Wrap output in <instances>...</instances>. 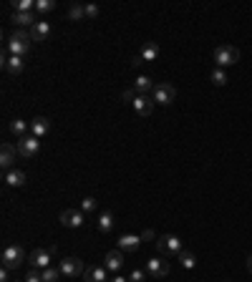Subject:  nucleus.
I'll use <instances>...</instances> for the list:
<instances>
[{
	"mask_svg": "<svg viewBox=\"0 0 252 282\" xmlns=\"http://www.w3.org/2000/svg\"><path fill=\"white\" fill-rule=\"evenodd\" d=\"M214 61H217V68H222V66H234L237 61H239V51L234 48V46H217L214 48Z\"/></svg>",
	"mask_w": 252,
	"mask_h": 282,
	"instance_id": "obj_2",
	"label": "nucleus"
},
{
	"mask_svg": "<svg viewBox=\"0 0 252 282\" xmlns=\"http://www.w3.org/2000/svg\"><path fill=\"white\" fill-rule=\"evenodd\" d=\"M109 282H129V279H126V277H121V274H114Z\"/></svg>",
	"mask_w": 252,
	"mask_h": 282,
	"instance_id": "obj_36",
	"label": "nucleus"
},
{
	"mask_svg": "<svg viewBox=\"0 0 252 282\" xmlns=\"http://www.w3.org/2000/svg\"><path fill=\"white\" fill-rule=\"evenodd\" d=\"M104 267H106L109 272H114V274H116V272L124 267V252H121L119 247H116V249H111V252L106 254V259H104Z\"/></svg>",
	"mask_w": 252,
	"mask_h": 282,
	"instance_id": "obj_12",
	"label": "nucleus"
},
{
	"mask_svg": "<svg viewBox=\"0 0 252 282\" xmlns=\"http://www.w3.org/2000/svg\"><path fill=\"white\" fill-rule=\"evenodd\" d=\"M28 33H31V41H36V43L48 41V38H51V23H48V21H38Z\"/></svg>",
	"mask_w": 252,
	"mask_h": 282,
	"instance_id": "obj_14",
	"label": "nucleus"
},
{
	"mask_svg": "<svg viewBox=\"0 0 252 282\" xmlns=\"http://www.w3.org/2000/svg\"><path fill=\"white\" fill-rule=\"evenodd\" d=\"M16 154H18V149L11 146V144H3V146H0V166H3L6 171L13 169V164H16Z\"/></svg>",
	"mask_w": 252,
	"mask_h": 282,
	"instance_id": "obj_13",
	"label": "nucleus"
},
{
	"mask_svg": "<svg viewBox=\"0 0 252 282\" xmlns=\"http://www.w3.org/2000/svg\"><path fill=\"white\" fill-rule=\"evenodd\" d=\"M156 56H159V46H156V43H144V48H141L139 58L146 63V61H156Z\"/></svg>",
	"mask_w": 252,
	"mask_h": 282,
	"instance_id": "obj_23",
	"label": "nucleus"
},
{
	"mask_svg": "<svg viewBox=\"0 0 252 282\" xmlns=\"http://www.w3.org/2000/svg\"><path fill=\"white\" fill-rule=\"evenodd\" d=\"M114 224H116V222H114V214H111L109 209L101 212L99 219H96V227H99V232H104V234H109V232L114 229Z\"/></svg>",
	"mask_w": 252,
	"mask_h": 282,
	"instance_id": "obj_20",
	"label": "nucleus"
},
{
	"mask_svg": "<svg viewBox=\"0 0 252 282\" xmlns=\"http://www.w3.org/2000/svg\"><path fill=\"white\" fill-rule=\"evenodd\" d=\"M83 222H86V217H83L81 209H66V212H61V224L68 227V229H78V227H83Z\"/></svg>",
	"mask_w": 252,
	"mask_h": 282,
	"instance_id": "obj_10",
	"label": "nucleus"
},
{
	"mask_svg": "<svg viewBox=\"0 0 252 282\" xmlns=\"http://www.w3.org/2000/svg\"><path fill=\"white\" fill-rule=\"evenodd\" d=\"M23 68H26V58H21V56H8V58L3 61V71H6L8 76H21Z\"/></svg>",
	"mask_w": 252,
	"mask_h": 282,
	"instance_id": "obj_11",
	"label": "nucleus"
},
{
	"mask_svg": "<svg viewBox=\"0 0 252 282\" xmlns=\"http://www.w3.org/2000/svg\"><path fill=\"white\" fill-rule=\"evenodd\" d=\"M139 244H141V237H139V234H121L119 242H116V247H119L121 252H136Z\"/></svg>",
	"mask_w": 252,
	"mask_h": 282,
	"instance_id": "obj_16",
	"label": "nucleus"
},
{
	"mask_svg": "<svg viewBox=\"0 0 252 282\" xmlns=\"http://www.w3.org/2000/svg\"><path fill=\"white\" fill-rule=\"evenodd\" d=\"M53 8H56V0H36V13L41 16H48Z\"/></svg>",
	"mask_w": 252,
	"mask_h": 282,
	"instance_id": "obj_28",
	"label": "nucleus"
},
{
	"mask_svg": "<svg viewBox=\"0 0 252 282\" xmlns=\"http://www.w3.org/2000/svg\"><path fill=\"white\" fill-rule=\"evenodd\" d=\"M86 272V267H83V262L78 259V257H66L63 262H61V274L63 277H78V274H83Z\"/></svg>",
	"mask_w": 252,
	"mask_h": 282,
	"instance_id": "obj_9",
	"label": "nucleus"
},
{
	"mask_svg": "<svg viewBox=\"0 0 252 282\" xmlns=\"http://www.w3.org/2000/svg\"><path fill=\"white\" fill-rule=\"evenodd\" d=\"M23 262H26V252H23V247H18V244H8V247L3 249V267H8V269H18Z\"/></svg>",
	"mask_w": 252,
	"mask_h": 282,
	"instance_id": "obj_3",
	"label": "nucleus"
},
{
	"mask_svg": "<svg viewBox=\"0 0 252 282\" xmlns=\"http://www.w3.org/2000/svg\"><path fill=\"white\" fill-rule=\"evenodd\" d=\"M129 282H146V269H131Z\"/></svg>",
	"mask_w": 252,
	"mask_h": 282,
	"instance_id": "obj_32",
	"label": "nucleus"
},
{
	"mask_svg": "<svg viewBox=\"0 0 252 282\" xmlns=\"http://www.w3.org/2000/svg\"><path fill=\"white\" fill-rule=\"evenodd\" d=\"M146 274L154 277V279L166 277V274H169V262H166L164 257H151V259H146Z\"/></svg>",
	"mask_w": 252,
	"mask_h": 282,
	"instance_id": "obj_8",
	"label": "nucleus"
},
{
	"mask_svg": "<svg viewBox=\"0 0 252 282\" xmlns=\"http://www.w3.org/2000/svg\"><path fill=\"white\" fill-rule=\"evenodd\" d=\"M227 81H229V78H227V73H224L222 68H214V71H212V83H214V86H224Z\"/></svg>",
	"mask_w": 252,
	"mask_h": 282,
	"instance_id": "obj_31",
	"label": "nucleus"
},
{
	"mask_svg": "<svg viewBox=\"0 0 252 282\" xmlns=\"http://www.w3.org/2000/svg\"><path fill=\"white\" fill-rule=\"evenodd\" d=\"M131 109H134L139 116H149L151 109H154V101H151V96H136L134 104H131Z\"/></svg>",
	"mask_w": 252,
	"mask_h": 282,
	"instance_id": "obj_17",
	"label": "nucleus"
},
{
	"mask_svg": "<svg viewBox=\"0 0 252 282\" xmlns=\"http://www.w3.org/2000/svg\"><path fill=\"white\" fill-rule=\"evenodd\" d=\"M83 279L86 282H109V269L104 264H94L83 272Z\"/></svg>",
	"mask_w": 252,
	"mask_h": 282,
	"instance_id": "obj_15",
	"label": "nucleus"
},
{
	"mask_svg": "<svg viewBox=\"0 0 252 282\" xmlns=\"http://www.w3.org/2000/svg\"><path fill=\"white\" fill-rule=\"evenodd\" d=\"M8 129H11V134H16L18 139H23V136H28V134H26V131H28V124H26L23 119H13Z\"/></svg>",
	"mask_w": 252,
	"mask_h": 282,
	"instance_id": "obj_24",
	"label": "nucleus"
},
{
	"mask_svg": "<svg viewBox=\"0 0 252 282\" xmlns=\"http://www.w3.org/2000/svg\"><path fill=\"white\" fill-rule=\"evenodd\" d=\"M141 239H154V232H151V229H146V232L141 234Z\"/></svg>",
	"mask_w": 252,
	"mask_h": 282,
	"instance_id": "obj_37",
	"label": "nucleus"
},
{
	"mask_svg": "<svg viewBox=\"0 0 252 282\" xmlns=\"http://www.w3.org/2000/svg\"><path fill=\"white\" fill-rule=\"evenodd\" d=\"M53 252H56L53 247H38V249H33L28 262L33 264V269H48L51 262H53Z\"/></svg>",
	"mask_w": 252,
	"mask_h": 282,
	"instance_id": "obj_5",
	"label": "nucleus"
},
{
	"mask_svg": "<svg viewBox=\"0 0 252 282\" xmlns=\"http://www.w3.org/2000/svg\"><path fill=\"white\" fill-rule=\"evenodd\" d=\"M41 274H43V282H58V277H61V267H48V269H41Z\"/></svg>",
	"mask_w": 252,
	"mask_h": 282,
	"instance_id": "obj_29",
	"label": "nucleus"
},
{
	"mask_svg": "<svg viewBox=\"0 0 252 282\" xmlns=\"http://www.w3.org/2000/svg\"><path fill=\"white\" fill-rule=\"evenodd\" d=\"M48 131H51V121H48L46 116H36L33 124H31V134H33L36 139H43Z\"/></svg>",
	"mask_w": 252,
	"mask_h": 282,
	"instance_id": "obj_18",
	"label": "nucleus"
},
{
	"mask_svg": "<svg viewBox=\"0 0 252 282\" xmlns=\"http://www.w3.org/2000/svg\"><path fill=\"white\" fill-rule=\"evenodd\" d=\"M247 269H249V274H252V254L247 257Z\"/></svg>",
	"mask_w": 252,
	"mask_h": 282,
	"instance_id": "obj_38",
	"label": "nucleus"
},
{
	"mask_svg": "<svg viewBox=\"0 0 252 282\" xmlns=\"http://www.w3.org/2000/svg\"><path fill=\"white\" fill-rule=\"evenodd\" d=\"M99 16V6H86V18H96Z\"/></svg>",
	"mask_w": 252,
	"mask_h": 282,
	"instance_id": "obj_34",
	"label": "nucleus"
},
{
	"mask_svg": "<svg viewBox=\"0 0 252 282\" xmlns=\"http://www.w3.org/2000/svg\"><path fill=\"white\" fill-rule=\"evenodd\" d=\"M18 156H23V159H33L38 151H41V141L31 134V136H23V139H18Z\"/></svg>",
	"mask_w": 252,
	"mask_h": 282,
	"instance_id": "obj_6",
	"label": "nucleus"
},
{
	"mask_svg": "<svg viewBox=\"0 0 252 282\" xmlns=\"http://www.w3.org/2000/svg\"><path fill=\"white\" fill-rule=\"evenodd\" d=\"M6 184H8V186H23V184H26V171H21V169L6 171Z\"/></svg>",
	"mask_w": 252,
	"mask_h": 282,
	"instance_id": "obj_22",
	"label": "nucleus"
},
{
	"mask_svg": "<svg viewBox=\"0 0 252 282\" xmlns=\"http://www.w3.org/2000/svg\"><path fill=\"white\" fill-rule=\"evenodd\" d=\"M96 207H99V202H96L94 197L81 199V212H83V214H94V212H96Z\"/></svg>",
	"mask_w": 252,
	"mask_h": 282,
	"instance_id": "obj_30",
	"label": "nucleus"
},
{
	"mask_svg": "<svg viewBox=\"0 0 252 282\" xmlns=\"http://www.w3.org/2000/svg\"><path fill=\"white\" fill-rule=\"evenodd\" d=\"M26 282H43V274H41L38 269H31V272L26 274Z\"/></svg>",
	"mask_w": 252,
	"mask_h": 282,
	"instance_id": "obj_33",
	"label": "nucleus"
},
{
	"mask_svg": "<svg viewBox=\"0 0 252 282\" xmlns=\"http://www.w3.org/2000/svg\"><path fill=\"white\" fill-rule=\"evenodd\" d=\"M31 46H33L31 33H28V31H16V33L8 36V41H6V53H8V56H21V58H26V56L31 53Z\"/></svg>",
	"mask_w": 252,
	"mask_h": 282,
	"instance_id": "obj_1",
	"label": "nucleus"
},
{
	"mask_svg": "<svg viewBox=\"0 0 252 282\" xmlns=\"http://www.w3.org/2000/svg\"><path fill=\"white\" fill-rule=\"evenodd\" d=\"M11 21H13V26H18V28H26V26H31V28H33V26L38 23L33 13H13V18H11Z\"/></svg>",
	"mask_w": 252,
	"mask_h": 282,
	"instance_id": "obj_21",
	"label": "nucleus"
},
{
	"mask_svg": "<svg viewBox=\"0 0 252 282\" xmlns=\"http://www.w3.org/2000/svg\"><path fill=\"white\" fill-rule=\"evenodd\" d=\"M177 259H179V264H182L184 269H194V264H197V257H194L192 252H179Z\"/></svg>",
	"mask_w": 252,
	"mask_h": 282,
	"instance_id": "obj_26",
	"label": "nucleus"
},
{
	"mask_svg": "<svg viewBox=\"0 0 252 282\" xmlns=\"http://www.w3.org/2000/svg\"><path fill=\"white\" fill-rule=\"evenodd\" d=\"M16 13H33L36 11V0H13Z\"/></svg>",
	"mask_w": 252,
	"mask_h": 282,
	"instance_id": "obj_25",
	"label": "nucleus"
},
{
	"mask_svg": "<svg viewBox=\"0 0 252 282\" xmlns=\"http://www.w3.org/2000/svg\"><path fill=\"white\" fill-rule=\"evenodd\" d=\"M154 86H156V83H154L149 76H136V81H134V91H136V96H146V93H151Z\"/></svg>",
	"mask_w": 252,
	"mask_h": 282,
	"instance_id": "obj_19",
	"label": "nucleus"
},
{
	"mask_svg": "<svg viewBox=\"0 0 252 282\" xmlns=\"http://www.w3.org/2000/svg\"><path fill=\"white\" fill-rule=\"evenodd\" d=\"M68 18L71 21H86V6H81V3L71 6L68 8Z\"/></svg>",
	"mask_w": 252,
	"mask_h": 282,
	"instance_id": "obj_27",
	"label": "nucleus"
},
{
	"mask_svg": "<svg viewBox=\"0 0 252 282\" xmlns=\"http://www.w3.org/2000/svg\"><path fill=\"white\" fill-rule=\"evenodd\" d=\"M156 249H159L161 254H179V252H184V249H182V239L174 237V234H161V237L156 239Z\"/></svg>",
	"mask_w": 252,
	"mask_h": 282,
	"instance_id": "obj_7",
	"label": "nucleus"
},
{
	"mask_svg": "<svg viewBox=\"0 0 252 282\" xmlns=\"http://www.w3.org/2000/svg\"><path fill=\"white\" fill-rule=\"evenodd\" d=\"M8 274H11V269H8V267L0 269V282H8Z\"/></svg>",
	"mask_w": 252,
	"mask_h": 282,
	"instance_id": "obj_35",
	"label": "nucleus"
},
{
	"mask_svg": "<svg viewBox=\"0 0 252 282\" xmlns=\"http://www.w3.org/2000/svg\"><path fill=\"white\" fill-rule=\"evenodd\" d=\"M174 99H177V88L172 83H156L154 91H151V101L159 104V106H169Z\"/></svg>",
	"mask_w": 252,
	"mask_h": 282,
	"instance_id": "obj_4",
	"label": "nucleus"
}]
</instances>
